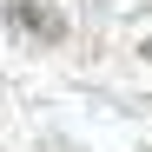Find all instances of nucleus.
Segmentation results:
<instances>
[{
  "label": "nucleus",
  "mask_w": 152,
  "mask_h": 152,
  "mask_svg": "<svg viewBox=\"0 0 152 152\" xmlns=\"http://www.w3.org/2000/svg\"><path fill=\"white\" fill-rule=\"evenodd\" d=\"M145 53H152V40H145Z\"/></svg>",
  "instance_id": "obj_2"
},
{
  "label": "nucleus",
  "mask_w": 152,
  "mask_h": 152,
  "mask_svg": "<svg viewBox=\"0 0 152 152\" xmlns=\"http://www.w3.org/2000/svg\"><path fill=\"white\" fill-rule=\"evenodd\" d=\"M0 27H13V33H27V40H60L66 20L46 7V0H0Z\"/></svg>",
  "instance_id": "obj_1"
}]
</instances>
